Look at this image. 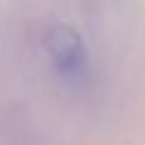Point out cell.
Instances as JSON below:
<instances>
[{
  "label": "cell",
  "mask_w": 145,
  "mask_h": 145,
  "mask_svg": "<svg viewBox=\"0 0 145 145\" xmlns=\"http://www.w3.org/2000/svg\"><path fill=\"white\" fill-rule=\"evenodd\" d=\"M41 48L58 82L70 89H82L92 78V53L82 34L65 22H53L41 34Z\"/></svg>",
  "instance_id": "6da1fadb"
}]
</instances>
